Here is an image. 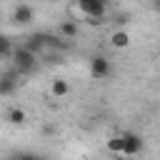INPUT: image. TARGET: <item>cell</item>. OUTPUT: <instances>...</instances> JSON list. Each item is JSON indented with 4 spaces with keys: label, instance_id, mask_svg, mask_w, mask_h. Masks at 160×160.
Wrapping results in <instances>:
<instances>
[{
    "label": "cell",
    "instance_id": "cell-1",
    "mask_svg": "<svg viewBox=\"0 0 160 160\" xmlns=\"http://www.w3.org/2000/svg\"><path fill=\"white\" fill-rule=\"evenodd\" d=\"M12 58H15V70L20 72V75H25V72H30L32 68H35V62H38V55L35 52H30L25 45H20V48H15V52H12Z\"/></svg>",
    "mask_w": 160,
    "mask_h": 160
},
{
    "label": "cell",
    "instance_id": "cell-2",
    "mask_svg": "<svg viewBox=\"0 0 160 160\" xmlns=\"http://www.w3.org/2000/svg\"><path fill=\"white\" fill-rule=\"evenodd\" d=\"M75 5L88 15V20H102L108 0H75Z\"/></svg>",
    "mask_w": 160,
    "mask_h": 160
},
{
    "label": "cell",
    "instance_id": "cell-3",
    "mask_svg": "<svg viewBox=\"0 0 160 160\" xmlns=\"http://www.w3.org/2000/svg\"><path fill=\"white\" fill-rule=\"evenodd\" d=\"M110 60L105 58V55H95V58H90V75H92V80H105L108 75H110Z\"/></svg>",
    "mask_w": 160,
    "mask_h": 160
},
{
    "label": "cell",
    "instance_id": "cell-4",
    "mask_svg": "<svg viewBox=\"0 0 160 160\" xmlns=\"http://www.w3.org/2000/svg\"><path fill=\"white\" fill-rule=\"evenodd\" d=\"M122 140H125V148H122V158H132L142 150V138L138 132H122Z\"/></svg>",
    "mask_w": 160,
    "mask_h": 160
},
{
    "label": "cell",
    "instance_id": "cell-5",
    "mask_svg": "<svg viewBox=\"0 0 160 160\" xmlns=\"http://www.w3.org/2000/svg\"><path fill=\"white\" fill-rule=\"evenodd\" d=\"M18 82H20V72L18 70H8L0 75V95H12L18 90Z\"/></svg>",
    "mask_w": 160,
    "mask_h": 160
},
{
    "label": "cell",
    "instance_id": "cell-6",
    "mask_svg": "<svg viewBox=\"0 0 160 160\" xmlns=\"http://www.w3.org/2000/svg\"><path fill=\"white\" fill-rule=\"evenodd\" d=\"M32 18H35V12H32V8L25 5V2H20V5L12 10V22H15V25H30Z\"/></svg>",
    "mask_w": 160,
    "mask_h": 160
},
{
    "label": "cell",
    "instance_id": "cell-7",
    "mask_svg": "<svg viewBox=\"0 0 160 160\" xmlns=\"http://www.w3.org/2000/svg\"><path fill=\"white\" fill-rule=\"evenodd\" d=\"M68 92H70V85H68V80H52L50 82V95L55 98V100H62V98H68Z\"/></svg>",
    "mask_w": 160,
    "mask_h": 160
},
{
    "label": "cell",
    "instance_id": "cell-8",
    "mask_svg": "<svg viewBox=\"0 0 160 160\" xmlns=\"http://www.w3.org/2000/svg\"><path fill=\"white\" fill-rule=\"evenodd\" d=\"M42 40H45V50H65L68 48V40H62L60 35L42 32Z\"/></svg>",
    "mask_w": 160,
    "mask_h": 160
},
{
    "label": "cell",
    "instance_id": "cell-9",
    "mask_svg": "<svg viewBox=\"0 0 160 160\" xmlns=\"http://www.w3.org/2000/svg\"><path fill=\"white\" fill-rule=\"evenodd\" d=\"M58 35H60L62 40H72V38L78 35V22H72V20H62L60 28H58Z\"/></svg>",
    "mask_w": 160,
    "mask_h": 160
},
{
    "label": "cell",
    "instance_id": "cell-10",
    "mask_svg": "<svg viewBox=\"0 0 160 160\" xmlns=\"http://www.w3.org/2000/svg\"><path fill=\"white\" fill-rule=\"evenodd\" d=\"M25 48H28L30 52H35V55L45 52V40H42V32H35V35H30V38H28V42H25Z\"/></svg>",
    "mask_w": 160,
    "mask_h": 160
},
{
    "label": "cell",
    "instance_id": "cell-11",
    "mask_svg": "<svg viewBox=\"0 0 160 160\" xmlns=\"http://www.w3.org/2000/svg\"><path fill=\"white\" fill-rule=\"evenodd\" d=\"M110 45H112V48H118V50H120V48H128V45H130V35H128L125 30H120V28H118V30L110 35Z\"/></svg>",
    "mask_w": 160,
    "mask_h": 160
},
{
    "label": "cell",
    "instance_id": "cell-12",
    "mask_svg": "<svg viewBox=\"0 0 160 160\" xmlns=\"http://www.w3.org/2000/svg\"><path fill=\"white\" fill-rule=\"evenodd\" d=\"M105 148H108L112 155H122V148H125L122 132H120V135H110V138H108V142H105Z\"/></svg>",
    "mask_w": 160,
    "mask_h": 160
},
{
    "label": "cell",
    "instance_id": "cell-13",
    "mask_svg": "<svg viewBox=\"0 0 160 160\" xmlns=\"http://www.w3.org/2000/svg\"><path fill=\"white\" fill-rule=\"evenodd\" d=\"M8 122H10V125H25V122H28L25 110H20V108H10V110H8Z\"/></svg>",
    "mask_w": 160,
    "mask_h": 160
},
{
    "label": "cell",
    "instance_id": "cell-14",
    "mask_svg": "<svg viewBox=\"0 0 160 160\" xmlns=\"http://www.w3.org/2000/svg\"><path fill=\"white\" fill-rule=\"evenodd\" d=\"M12 52H15V48H12V40H10L8 35H0V60L10 58Z\"/></svg>",
    "mask_w": 160,
    "mask_h": 160
},
{
    "label": "cell",
    "instance_id": "cell-15",
    "mask_svg": "<svg viewBox=\"0 0 160 160\" xmlns=\"http://www.w3.org/2000/svg\"><path fill=\"white\" fill-rule=\"evenodd\" d=\"M10 160H48V158H40V155H35V152H18V155H12Z\"/></svg>",
    "mask_w": 160,
    "mask_h": 160
},
{
    "label": "cell",
    "instance_id": "cell-16",
    "mask_svg": "<svg viewBox=\"0 0 160 160\" xmlns=\"http://www.w3.org/2000/svg\"><path fill=\"white\" fill-rule=\"evenodd\" d=\"M52 132H55L52 125H42V135H52Z\"/></svg>",
    "mask_w": 160,
    "mask_h": 160
},
{
    "label": "cell",
    "instance_id": "cell-17",
    "mask_svg": "<svg viewBox=\"0 0 160 160\" xmlns=\"http://www.w3.org/2000/svg\"><path fill=\"white\" fill-rule=\"evenodd\" d=\"M155 2H158V8H160V0H155Z\"/></svg>",
    "mask_w": 160,
    "mask_h": 160
}]
</instances>
